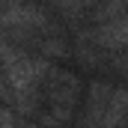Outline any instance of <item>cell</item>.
Listing matches in <instances>:
<instances>
[{
    "instance_id": "obj_1",
    "label": "cell",
    "mask_w": 128,
    "mask_h": 128,
    "mask_svg": "<svg viewBox=\"0 0 128 128\" xmlns=\"http://www.w3.org/2000/svg\"><path fill=\"white\" fill-rule=\"evenodd\" d=\"M42 72H48V66H45V63L21 57V60L9 63V80H12V86H15L18 92H27V90L36 86V80H39Z\"/></svg>"
},
{
    "instance_id": "obj_2",
    "label": "cell",
    "mask_w": 128,
    "mask_h": 128,
    "mask_svg": "<svg viewBox=\"0 0 128 128\" xmlns=\"http://www.w3.org/2000/svg\"><path fill=\"white\" fill-rule=\"evenodd\" d=\"M125 119H128V90H116L107 98V107H104V116H101L98 128H116Z\"/></svg>"
},
{
    "instance_id": "obj_3",
    "label": "cell",
    "mask_w": 128,
    "mask_h": 128,
    "mask_svg": "<svg viewBox=\"0 0 128 128\" xmlns=\"http://www.w3.org/2000/svg\"><path fill=\"white\" fill-rule=\"evenodd\" d=\"M98 42L104 48H128V18H116L107 21L98 30Z\"/></svg>"
},
{
    "instance_id": "obj_4",
    "label": "cell",
    "mask_w": 128,
    "mask_h": 128,
    "mask_svg": "<svg viewBox=\"0 0 128 128\" xmlns=\"http://www.w3.org/2000/svg\"><path fill=\"white\" fill-rule=\"evenodd\" d=\"M0 128H15V125H12V116H9L3 107H0Z\"/></svg>"
},
{
    "instance_id": "obj_5",
    "label": "cell",
    "mask_w": 128,
    "mask_h": 128,
    "mask_svg": "<svg viewBox=\"0 0 128 128\" xmlns=\"http://www.w3.org/2000/svg\"><path fill=\"white\" fill-rule=\"evenodd\" d=\"M86 3H92V0H86Z\"/></svg>"
}]
</instances>
